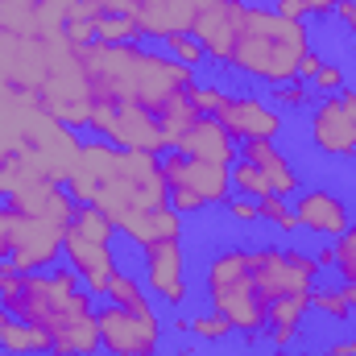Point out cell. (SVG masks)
<instances>
[{
  "instance_id": "1",
  "label": "cell",
  "mask_w": 356,
  "mask_h": 356,
  "mask_svg": "<svg viewBox=\"0 0 356 356\" xmlns=\"http://www.w3.org/2000/svg\"><path fill=\"white\" fill-rule=\"evenodd\" d=\"M79 58H83L95 99L116 104V108L137 104L145 112H162L166 104L182 99L195 83L191 67H182L170 54H154L137 42H99L95 38L91 46H79Z\"/></svg>"
},
{
  "instance_id": "2",
  "label": "cell",
  "mask_w": 356,
  "mask_h": 356,
  "mask_svg": "<svg viewBox=\"0 0 356 356\" xmlns=\"http://www.w3.org/2000/svg\"><path fill=\"white\" fill-rule=\"evenodd\" d=\"M311 50V33L298 17H286L266 4H245L228 67H236L245 79H257L266 88L298 83V67Z\"/></svg>"
},
{
  "instance_id": "3",
  "label": "cell",
  "mask_w": 356,
  "mask_h": 356,
  "mask_svg": "<svg viewBox=\"0 0 356 356\" xmlns=\"http://www.w3.org/2000/svg\"><path fill=\"white\" fill-rule=\"evenodd\" d=\"M91 207H99L112 220V228H120L124 220H133L141 211L170 207V186H166V175H162V158L133 154V149L116 145L108 170L99 178V191H95Z\"/></svg>"
},
{
  "instance_id": "4",
  "label": "cell",
  "mask_w": 356,
  "mask_h": 356,
  "mask_svg": "<svg viewBox=\"0 0 356 356\" xmlns=\"http://www.w3.org/2000/svg\"><path fill=\"white\" fill-rule=\"evenodd\" d=\"M203 286H207L211 311L224 315L232 323V332H245L249 344L266 332V298H261L253 266H249V249L216 253L207 273H203Z\"/></svg>"
},
{
  "instance_id": "5",
  "label": "cell",
  "mask_w": 356,
  "mask_h": 356,
  "mask_svg": "<svg viewBox=\"0 0 356 356\" xmlns=\"http://www.w3.org/2000/svg\"><path fill=\"white\" fill-rule=\"evenodd\" d=\"M0 307L13 311V319L33 323L42 332L71 311H95L88 286H79V273L71 266L50 269V273H21V286L0 294Z\"/></svg>"
},
{
  "instance_id": "6",
  "label": "cell",
  "mask_w": 356,
  "mask_h": 356,
  "mask_svg": "<svg viewBox=\"0 0 356 356\" xmlns=\"http://www.w3.org/2000/svg\"><path fill=\"white\" fill-rule=\"evenodd\" d=\"M46 42V83L38 91L42 108L71 124V129H88L91 108H95V91H91V79L83 71V58H79V46L67 38V33H54V38H42Z\"/></svg>"
},
{
  "instance_id": "7",
  "label": "cell",
  "mask_w": 356,
  "mask_h": 356,
  "mask_svg": "<svg viewBox=\"0 0 356 356\" xmlns=\"http://www.w3.org/2000/svg\"><path fill=\"white\" fill-rule=\"evenodd\" d=\"M162 175L170 186V207L178 216H195L211 203H228L232 199V178L228 166H216V162H195V158H182L178 149L162 154Z\"/></svg>"
},
{
  "instance_id": "8",
  "label": "cell",
  "mask_w": 356,
  "mask_h": 356,
  "mask_svg": "<svg viewBox=\"0 0 356 356\" xmlns=\"http://www.w3.org/2000/svg\"><path fill=\"white\" fill-rule=\"evenodd\" d=\"M99 348L108 356H158L162 348V319L149 302L137 307H99Z\"/></svg>"
},
{
  "instance_id": "9",
  "label": "cell",
  "mask_w": 356,
  "mask_h": 356,
  "mask_svg": "<svg viewBox=\"0 0 356 356\" xmlns=\"http://www.w3.org/2000/svg\"><path fill=\"white\" fill-rule=\"evenodd\" d=\"M249 266L257 277V290L266 298H290V294H311V282L319 277V266L302 249H249Z\"/></svg>"
},
{
  "instance_id": "10",
  "label": "cell",
  "mask_w": 356,
  "mask_h": 356,
  "mask_svg": "<svg viewBox=\"0 0 356 356\" xmlns=\"http://www.w3.org/2000/svg\"><path fill=\"white\" fill-rule=\"evenodd\" d=\"M79 129H71V124H63V120H54L50 112H42L38 120H33V129H29V137H25V154H29V162L38 166V175L46 178V182H58V186H67V178H71V166H75V158H79Z\"/></svg>"
},
{
  "instance_id": "11",
  "label": "cell",
  "mask_w": 356,
  "mask_h": 356,
  "mask_svg": "<svg viewBox=\"0 0 356 356\" xmlns=\"http://www.w3.org/2000/svg\"><path fill=\"white\" fill-rule=\"evenodd\" d=\"M63 236L67 228L63 224H50V220H33V216H21L17 211V228H13V266L21 273H42L63 257Z\"/></svg>"
},
{
  "instance_id": "12",
  "label": "cell",
  "mask_w": 356,
  "mask_h": 356,
  "mask_svg": "<svg viewBox=\"0 0 356 356\" xmlns=\"http://www.w3.org/2000/svg\"><path fill=\"white\" fill-rule=\"evenodd\" d=\"M241 17H245V0H199L191 38L203 46L207 58L228 63L232 42H236V29H241Z\"/></svg>"
},
{
  "instance_id": "13",
  "label": "cell",
  "mask_w": 356,
  "mask_h": 356,
  "mask_svg": "<svg viewBox=\"0 0 356 356\" xmlns=\"http://www.w3.org/2000/svg\"><path fill=\"white\" fill-rule=\"evenodd\" d=\"M311 141L327 158H353L356 154V120L344 104V95H323L311 108Z\"/></svg>"
},
{
  "instance_id": "14",
  "label": "cell",
  "mask_w": 356,
  "mask_h": 356,
  "mask_svg": "<svg viewBox=\"0 0 356 356\" xmlns=\"http://www.w3.org/2000/svg\"><path fill=\"white\" fill-rule=\"evenodd\" d=\"M216 120L228 129L232 141H261V137L273 141L282 133V112L257 95H228L224 108L216 112Z\"/></svg>"
},
{
  "instance_id": "15",
  "label": "cell",
  "mask_w": 356,
  "mask_h": 356,
  "mask_svg": "<svg viewBox=\"0 0 356 356\" xmlns=\"http://www.w3.org/2000/svg\"><path fill=\"white\" fill-rule=\"evenodd\" d=\"M141 257H145V286H149L166 307H182L186 294H191L182 241H158V245L141 249Z\"/></svg>"
},
{
  "instance_id": "16",
  "label": "cell",
  "mask_w": 356,
  "mask_h": 356,
  "mask_svg": "<svg viewBox=\"0 0 356 356\" xmlns=\"http://www.w3.org/2000/svg\"><path fill=\"white\" fill-rule=\"evenodd\" d=\"M63 257H67V266L83 277V286H88L91 298H104V290H108V273L116 269L112 245L91 241V236H83L79 228H71V224H67V236H63Z\"/></svg>"
},
{
  "instance_id": "17",
  "label": "cell",
  "mask_w": 356,
  "mask_h": 356,
  "mask_svg": "<svg viewBox=\"0 0 356 356\" xmlns=\"http://www.w3.org/2000/svg\"><path fill=\"white\" fill-rule=\"evenodd\" d=\"M290 211H294L298 228L319 232V236H340V232L353 228V211H348V203H344L340 195H332V191H298Z\"/></svg>"
},
{
  "instance_id": "18",
  "label": "cell",
  "mask_w": 356,
  "mask_h": 356,
  "mask_svg": "<svg viewBox=\"0 0 356 356\" xmlns=\"http://www.w3.org/2000/svg\"><path fill=\"white\" fill-rule=\"evenodd\" d=\"M195 8L199 0H137V8L129 13L137 25V38H175V33H191L195 25Z\"/></svg>"
},
{
  "instance_id": "19",
  "label": "cell",
  "mask_w": 356,
  "mask_h": 356,
  "mask_svg": "<svg viewBox=\"0 0 356 356\" xmlns=\"http://www.w3.org/2000/svg\"><path fill=\"white\" fill-rule=\"evenodd\" d=\"M42 112H46V108H42L38 95L0 83V162L25 145V137H29V129H33V120H38Z\"/></svg>"
},
{
  "instance_id": "20",
  "label": "cell",
  "mask_w": 356,
  "mask_h": 356,
  "mask_svg": "<svg viewBox=\"0 0 356 356\" xmlns=\"http://www.w3.org/2000/svg\"><path fill=\"white\" fill-rule=\"evenodd\" d=\"M112 145L133 149V154H154V158H162V154L170 149V145H166V133H162V124H158V112H145V108H137V104L116 108Z\"/></svg>"
},
{
  "instance_id": "21",
  "label": "cell",
  "mask_w": 356,
  "mask_h": 356,
  "mask_svg": "<svg viewBox=\"0 0 356 356\" xmlns=\"http://www.w3.org/2000/svg\"><path fill=\"white\" fill-rule=\"evenodd\" d=\"M182 158H195V162H216V166H232L236 162V141L228 137V129L216 120V116H199L175 145Z\"/></svg>"
},
{
  "instance_id": "22",
  "label": "cell",
  "mask_w": 356,
  "mask_h": 356,
  "mask_svg": "<svg viewBox=\"0 0 356 356\" xmlns=\"http://www.w3.org/2000/svg\"><path fill=\"white\" fill-rule=\"evenodd\" d=\"M4 207H13V211H21V216H33V220L63 224V228H67V224L75 220V211H79V203L71 199V191L58 186V182H33L29 191L13 195Z\"/></svg>"
},
{
  "instance_id": "23",
  "label": "cell",
  "mask_w": 356,
  "mask_h": 356,
  "mask_svg": "<svg viewBox=\"0 0 356 356\" xmlns=\"http://www.w3.org/2000/svg\"><path fill=\"white\" fill-rule=\"evenodd\" d=\"M50 336V356H95L99 348V319L95 311H71L46 327Z\"/></svg>"
},
{
  "instance_id": "24",
  "label": "cell",
  "mask_w": 356,
  "mask_h": 356,
  "mask_svg": "<svg viewBox=\"0 0 356 356\" xmlns=\"http://www.w3.org/2000/svg\"><path fill=\"white\" fill-rule=\"evenodd\" d=\"M245 162H253L269 182V195H298V175H294V166H290V158L273 145V141H245Z\"/></svg>"
},
{
  "instance_id": "25",
  "label": "cell",
  "mask_w": 356,
  "mask_h": 356,
  "mask_svg": "<svg viewBox=\"0 0 356 356\" xmlns=\"http://www.w3.org/2000/svg\"><path fill=\"white\" fill-rule=\"evenodd\" d=\"M116 232H124L133 245H141V249H149V245H158V241H182V216H178L175 207H158V211H141V216H133V220H124Z\"/></svg>"
},
{
  "instance_id": "26",
  "label": "cell",
  "mask_w": 356,
  "mask_h": 356,
  "mask_svg": "<svg viewBox=\"0 0 356 356\" xmlns=\"http://www.w3.org/2000/svg\"><path fill=\"white\" fill-rule=\"evenodd\" d=\"M307 307H311V294L273 298V302L266 307V332H269V340H273L277 348H286V344L294 340V332H298V323H302Z\"/></svg>"
},
{
  "instance_id": "27",
  "label": "cell",
  "mask_w": 356,
  "mask_h": 356,
  "mask_svg": "<svg viewBox=\"0 0 356 356\" xmlns=\"http://www.w3.org/2000/svg\"><path fill=\"white\" fill-rule=\"evenodd\" d=\"M33 182H46V178L38 175V166L29 162V154H25V149H17V154H8V158L0 162V195H4V203H8L13 195H21V191H29Z\"/></svg>"
},
{
  "instance_id": "28",
  "label": "cell",
  "mask_w": 356,
  "mask_h": 356,
  "mask_svg": "<svg viewBox=\"0 0 356 356\" xmlns=\"http://www.w3.org/2000/svg\"><path fill=\"white\" fill-rule=\"evenodd\" d=\"M0 353H8V356H46V353H50V336H46L42 327H33V323L13 319V323H8V332H4Z\"/></svg>"
},
{
  "instance_id": "29",
  "label": "cell",
  "mask_w": 356,
  "mask_h": 356,
  "mask_svg": "<svg viewBox=\"0 0 356 356\" xmlns=\"http://www.w3.org/2000/svg\"><path fill=\"white\" fill-rule=\"evenodd\" d=\"M0 33L38 38V0H0Z\"/></svg>"
},
{
  "instance_id": "30",
  "label": "cell",
  "mask_w": 356,
  "mask_h": 356,
  "mask_svg": "<svg viewBox=\"0 0 356 356\" xmlns=\"http://www.w3.org/2000/svg\"><path fill=\"white\" fill-rule=\"evenodd\" d=\"M79 0H38V38H54L67 33L71 17H75Z\"/></svg>"
},
{
  "instance_id": "31",
  "label": "cell",
  "mask_w": 356,
  "mask_h": 356,
  "mask_svg": "<svg viewBox=\"0 0 356 356\" xmlns=\"http://www.w3.org/2000/svg\"><path fill=\"white\" fill-rule=\"evenodd\" d=\"M195 120H199V112L191 108V99H186V95H182V99H175V104H166V108L158 112V124H162V133H166V145H170V149H175L178 137H182Z\"/></svg>"
},
{
  "instance_id": "32",
  "label": "cell",
  "mask_w": 356,
  "mask_h": 356,
  "mask_svg": "<svg viewBox=\"0 0 356 356\" xmlns=\"http://www.w3.org/2000/svg\"><path fill=\"white\" fill-rule=\"evenodd\" d=\"M228 178H232V191H236V195H245V199H266V195H269L266 175H261L253 162H245V158H236V162L228 166Z\"/></svg>"
},
{
  "instance_id": "33",
  "label": "cell",
  "mask_w": 356,
  "mask_h": 356,
  "mask_svg": "<svg viewBox=\"0 0 356 356\" xmlns=\"http://www.w3.org/2000/svg\"><path fill=\"white\" fill-rule=\"evenodd\" d=\"M104 298L116 302V307H137V302H145L141 277H133V273H124V269L116 266L112 273H108V290H104Z\"/></svg>"
},
{
  "instance_id": "34",
  "label": "cell",
  "mask_w": 356,
  "mask_h": 356,
  "mask_svg": "<svg viewBox=\"0 0 356 356\" xmlns=\"http://www.w3.org/2000/svg\"><path fill=\"white\" fill-rule=\"evenodd\" d=\"M71 228H79L83 236H91V241H104V245H112V220L99 211V207H91V203H83L79 211H75V220H71Z\"/></svg>"
},
{
  "instance_id": "35",
  "label": "cell",
  "mask_w": 356,
  "mask_h": 356,
  "mask_svg": "<svg viewBox=\"0 0 356 356\" xmlns=\"http://www.w3.org/2000/svg\"><path fill=\"white\" fill-rule=\"evenodd\" d=\"M257 211H261V220L273 224L277 232H298V220H294V211H290V203L282 199V195H266V199H257Z\"/></svg>"
},
{
  "instance_id": "36",
  "label": "cell",
  "mask_w": 356,
  "mask_h": 356,
  "mask_svg": "<svg viewBox=\"0 0 356 356\" xmlns=\"http://www.w3.org/2000/svg\"><path fill=\"white\" fill-rule=\"evenodd\" d=\"M191 332H195V340H203V344H220V340L232 336V323H228L224 315L207 311V315H195V319H191Z\"/></svg>"
},
{
  "instance_id": "37",
  "label": "cell",
  "mask_w": 356,
  "mask_h": 356,
  "mask_svg": "<svg viewBox=\"0 0 356 356\" xmlns=\"http://www.w3.org/2000/svg\"><path fill=\"white\" fill-rule=\"evenodd\" d=\"M311 307H315V311H323V315H327V319H336V323L353 319V307H348V298H344L340 290H311Z\"/></svg>"
},
{
  "instance_id": "38",
  "label": "cell",
  "mask_w": 356,
  "mask_h": 356,
  "mask_svg": "<svg viewBox=\"0 0 356 356\" xmlns=\"http://www.w3.org/2000/svg\"><path fill=\"white\" fill-rule=\"evenodd\" d=\"M186 99H191V108H195L199 116H216V112L224 108V99H228V95H224L220 88H211V83H199V79H195L191 91H186Z\"/></svg>"
},
{
  "instance_id": "39",
  "label": "cell",
  "mask_w": 356,
  "mask_h": 356,
  "mask_svg": "<svg viewBox=\"0 0 356 356\" xmlns=\"http://www.w3.org/2000/svg\"><path fill=\"white\" fill-rule=\"evenodd\" d=\"M95 38L99 42H137V25H133V17H99Z\"/></svg>"
},
{
  "instance_id": "40",
  "label": "cell",
  "mask_w": 356,
  "mask_h": 356,
  "mask_svg": "<svg viewBox=\"0 0 356 356\" xmlns=\"http://www.w3.org/2000/svg\"><path fill=\"white\" fill-rule=\"evenodd\" d=\"M340 4H348V0H277V13H286V17H323V13H336Z\"/></svg>"
},
{
  "instance_id": "41",
  "label": "cell",
  "mask_w": 356,
  "mask_h": 356,
  "mask_svg": "<svg viewBox=\"0 0 356 356\" xmlns=\"http://www.w3.org/2000/svg\"><path fill=\"white\" fill-rule=\"evenodd\" d=\"M332 249H336V269H340V277H344V282H356V224L348 232L336 236Z\"/></svg>"
},
{
  "instance_id": "42",
  "label": "cell",
  "mask_w": 356,
  "mask_h": 356,
  "mask_svg": "<svg viewBox=\"0 0 356 356\" xmlns=\"http://www.w3.org/2000/svg\"><path fill=\"white\" fill-rule=\"evenodd\" d=\"M166 50H170V58H178V63H182V67H191V71L207 58V54H203V46H199L191 33H175V38H166Z\"/></svg>"
},
{
  "instance_id": "43",
  "label": "cell",
  "mask_w": 356,
  "mask_h": 356,
  "mask_svg": "<svg viewBox=\"0 0 356 356\" xmlns=\"http://www.w3.org/2000/svg\"><path fill=\"white\" fill-rule=\"evenodd\" d=\"M88 129L95 133V137L112 141V129H116V104H104V99H95V108H91Z\"/></svg>"
},
{
  "instance_id": "44",
  "label": "cell",
  "mask_w": 356,
  "mask_h": 356,
  "mask_svg": "<svg viewBox=\"0 0 356 356\" xmlns=\"http://www.w3.org/2000/svg\"><path fill=\"white\" fill-rule=\"evenodd\" d=\"M307 104H311L307 83H282V88H273V108H307Z\"/></svg>"
},
{
  "instance_id": "45",
  "label": "cell",
  "mask_w": 356,
  "mask_h": 356,
  "mask_svg": "<svg viewBox=\"0 0 356 356\" xmlns=\"http://www.w3.org/2000/svg\"><path fill=\"white\" fill-rule=\"evenodd\" d=\"M311 83L323 91V95H336V91H344V71H340L336 63H323V67H319V75H315Z\"/></svg>"
},
{
  "instance_id": "46",
  "label": "cell",
  "mask_w": 356,
  "mask_h": 356,
  "mask_svg": "<svg viewBox=\"0 0 356 356\" xmlns=\"http://www.w3.org/2000/svg\"><path fill=\"white\" fill-rule=\"evenodd\" d=\"M224 207H228V216H232L236 224H253V220H261V211H257V199H245V195H236V199H228Z\"/></svg>"
},
{
  "instance_id": "47",
  "label": "cell",
  "mask_w": 356,
  "mask_h": 356,
  "mask_svg": "<svg viewBox=\"0 0 356 356\" xmlns=\"http://www.w3.org/2000/svg\"><path fill=\"white\" fill-rule=\"evenodd\" d=\"M17 42L21 38H13V33H0V83L8 88V79H13V58H17Z\"/></svg>"
},
{
  "instance_id": "48",
  "label": "cell",
  "mask_w": 356,
  "mask_h": 356,
  "mask_svg": "<svg viewBox=\"0 0 356 356\" xmlns=\"http://www.w3.org/2000/svg\"><path fill=\"white\" fill-rule=\"evenodd\" d=\"M13 228H17V211L0 207V261L13 257Z\"/></svg>"
},
{
  "instance_id": "49",
  "label": "cell",
  "mask_w": 356,
  "mask_h": 356,
  "mask_svg": "<svg viewBox=\"0 0 356 356\" xmlns=\"http://www.w3.org/2000/svg\"><path fill=\"white\" fill-rule=\"evenodd\" d=\"M67 38H71L75 46H91V42H95V21H91V17H75V21L67 25Z\"/></svg>"
},
{
  "instance_id": "50",
  "label": "cell",
  "mask_w": 356,
  "mask_h": 356,
  "mask_svg": "<svg viewBox=\"0 0 356 356\" xmlns=\"http://www.w3.org/2000/svg\"><path fill=\"white\" fill-rule=\"evenodd\" d=\"M104 17H129L133 8H137V0H91Z\"/></svg>"
},
{
  "instance_id": "51",
  "label": "cell",
  "mask_w": 356,
  "mask_h": 356,
  "mask_svg": "<svg viewBox=\"0 0 356 356\" xmlns=\"http://www.w3.org/2000/svg\"><path fill=\"white\" fill-rule=\"evenodd\" d=\"M340 17H344V25H348V33H353V46H356V0L340 4Z\"/></svg>"
},
{
  "instance_id": "52",
  "label": "cell",
  "mask_w": 356,
  "mask_h": 356,
  "mask_svg": "<svg viewBox=\"0 0 356 356\" xmlns=\"http://www.w3.org/2000/svg\"><path fill=\"white\" fill-rule=\"evenodd\" d=\"M327 356H356V336L353 340H336V344L327 348Z\"/></svg>"
},
{
  "instance_id": "53",
  "label": "cell",
  "mask_w": 356,
  "mask_h": 356,
  "mask_svg": "<svg viewBox=\"0 0 356 356\" xmlns=\"http://www.w3.org/2000/svg\"><path fill=\"white\" fill-rule=\"evenodd\" d=\"M315 266H319V269L336 266V249H332V245H327V249H319V253H315Z\"/></svg>"
},
{
  "instance_id": "54",
  "label": "cell",
  "mask_w": 356,
  "mask_h": 356,
  "mask_svg": "<svg viewBox=\"0 0 356 356\" xmlns=\"http://www.w3.org/2000/svg\"><path fill=\"white\" fill-rule=\"evenodd\" d=\"M340 294L348 298V307H356V282H344V286H340Z\"/></svg>"
},
{
  "instance_id": "55",
  "label": "cell",
  "mask_w": 356,
  "mask_h": 356,
  "mask_svg": "<svg viewBox=\"0 0 356 356\" xmlns=\"http://www.w3.org/2000/svg\"><path fill=\"white\" fill-rule=\"evenodd\" d=\"M8 323H13V311H4V307H0V344H4V332H8Z\"/></svg>"
},
{
  "instance_id": "56",
  "label": "cell",
  "mask_w": 356,
  "mask_h": 356,
  "mask_svg": "<svg viewBox=\"0 0 356 356\" xmlns=\"http://www.w3.org/2000/svg\"><path fill=\"white\" fill-rule=\"evenodd\" d=\"M340 95H344V104H348V112H353V120H356V91H348V88H344Z\"/></svg>"
},
{
  "instance_id": "57",
  "label": "cell",
  "mask_w": 356,
  "mask_h": 356,
  "mask_svg": "<svg viewBox=\"0 0 356 356\" xmlns=\"http://www.w3.org/2000/svg\"><path fill=\"white\" fill-rule=\"evenodd\" d=\"M353 319H356V307H353Z\"/></svg>"
},
{
  "instance_id": "58",
  "label": "cell",
  "mask_w": 356,
  "mask_h": 356,
  "mask_svg": "<svg viewBox=\"0 0 356 356\" xmlns=\"http://www.w3.org/2000/svg\"><path fill=\"white\" fill-rule=\"evenodd\" d=\"M0 203H4V195H0Z\"/></svg>"
}]
</instances>
